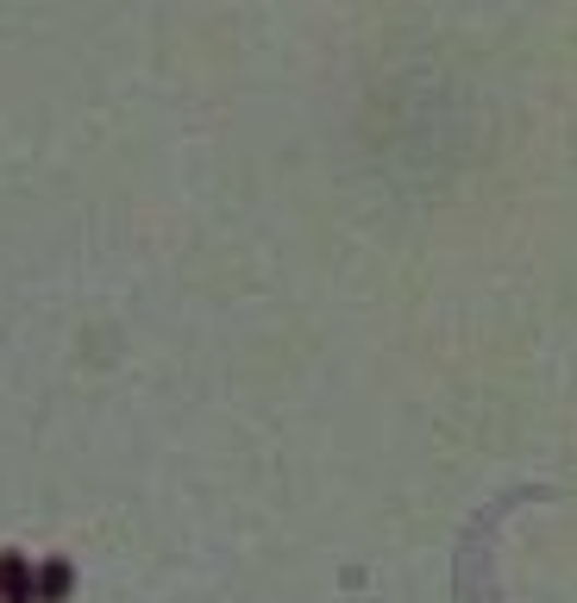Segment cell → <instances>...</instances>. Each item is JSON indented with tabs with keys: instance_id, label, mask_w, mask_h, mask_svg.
Returning a JSON list of instances; mask_svg holds the SVG:
<instances>
[{
	"instance_id": "6da1fadb",
	"label": "cell",
	"mask_w": 577,
	"mask_h": 603,
	"mask_svg": "<svg viewBox=\"0 0 577 603\" xmlns=\"http://www.w3.org/2000/svg\"><path fill=\"white\" fill-rule=\"evenodd\" d=\"M0 603H38V572L25 553H0Z\"/></svg>"
},
{
	"instance_id": "7a4b0ae2",
	"label": "cell",
	"mask_w": 577,
	"mask_h": 603,
	"mask_svg": "<svg viewBox=\"0 0 577 603\" xmlns=\"http://www.w3.org/2000/svg\"><path fill=\"white\" fill-rule=\"evenodd\" d=\"M70 584H75V572L63 566V559L38 566V603H63V598H70Z\"/></svg>"
}]
</instances>
